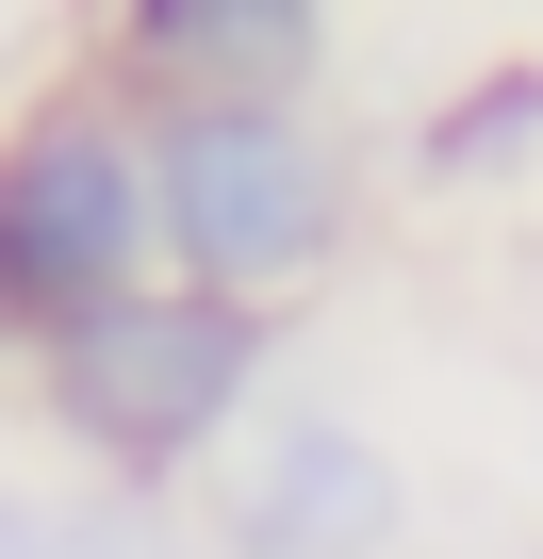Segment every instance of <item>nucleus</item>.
<instances>
[{"mask_svg": "<svg viewBox=\"0 0 543 559\" xmlns=\"http://www.w3.org/2000/svg\"><path fill=\"white\" fill-rule=\"evenodd\" d=\"M0 362H17V330H0Z\"/></svg>", "mask_w": 543, "mask_h": 559, "instance_id": "obj_8", "label": "nucleus"}, {"mask_svg": "<svg viewBox=\"0 0 543 559\" xmlns=\"http://www.w3.org/2000/svg\"><path fill=\"white\" fill-rule=\"evenodd\" d=\"M412 543H428V477L346 395H263L198 477V559H412Z\"/></svg>", "mask_w": 543, "mask_h": 559, "instance_id": "obj_4", "label": "nucleus"}, {"mask_svg": "<svg viewBox=\"0 0 543 559\" xmlns=\"http://www.w3.org/2000/svg\"><path fill=\"white\" fill-rule=\"evenodd\" d=\"M412 181H428V198H527V181H543V50L445 83L428 132H412Z\"/></svg>", "mask_w": 543, "mask_h": 559, "instance_id": "obj_6", "label": "nucleus"}, {"mask_svg": "<svg viewBox=\"0 0 543 559\" xmlns=\"http://www.w3.org/2000/svg\"><path fill=\"white\" fill-rule=\"evenodd\" d=\"M149 214H165V280L297 330L363 263L379 181H363V132L330 99H165L149 116Z\"/></svg>", "mask_w": 543, "mask_h": 559, "instance_id": "obj_2", "label": "nucleus"}, {"mask_svg": "<svg viewBox=\"0 0 543 559\" xmlns=\"http://www.w3.org/2000/svg\"><path fill=\"white\" fill-rule=\"evenodd\" d=\"M0 559H198V526L99 477H0Z\"/></svg>", "mask_w": 543, "mask_h": 559, "instance_id": "obj_7", "label": "nucleus"}, {"mask_svg": "<svg viewBox=\"0 0 543 559\" xmlns=\"http://www.w3.org/2000/svg\"><path fill=\"white\" fill-rule=\"evenodd\" d=\"M165 280V214H149V116L99 67H50L0 99V330H67L99 297Z\"/></svg>", "mask_w": 543, "mask_h": 559, "instance_id": "obj_3", "label": "nucleus"}, {"mask_svg": "<svg viewBox=\"0 0 543 559\" xmlns=\"http://www.w3.org/2000/svg\"><path fill=\"white\" fill-rule=\"evenodd\" d=\"M281 313H231L198 280H132V297L67 313L17 346V412L50 444V477H99V493H198L231 461V428L281 395Z\"/></svg>", "mask_w": 543, "mask_h": 559, "instance_id": "obj_1", "label": "nucleus"}, {"mask_svg": "<svg viewBox=\"0 0 543 559\" xmlns=\"http://www.w3.org/2000/svg\"><path fill=\"white\" fill-rule=\"evenodd\" d=\"M83 67L132 116H165V99H314L330 83V0H116Z\"/></svg>", "mask_w": 543, "mask_h": 559, "instance_id": "obj_5", "label": "nucleus"}]
</instances>
